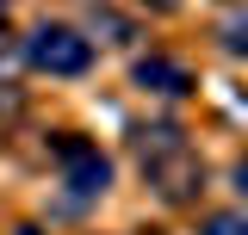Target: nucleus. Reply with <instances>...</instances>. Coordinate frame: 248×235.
I'll return each instance as SVG.
<instances>
[{
	"mask_svg": "<svg viewBox=\"0 0 248 235\" xmlns=\"http://www.w3.org/2000/svg\"><path fill=\"white\" fill-rule=\"evenodd\" d=\"M137 155H143V174L155 179L161 198H192L199 179H205L199 155L186 148V136L174 130V124H149V130H137Z\"/></svg>",
	"mask_w": 248,
	"mask_h": 235,
	"instance_id": "nucleus-1",
	"label": "nucleus"
},
{
	"mask_svg": "<svg viewBox=\"0 0 248 235\" xmlns=\"http://www.w3.org/2000/svg\"><path fill=\"white\" fill-rule=\"evenodd\" d=\"M56 167H62V186H68V198L75 205H93L106 186H112V161L87 143V136H56Z\"/></svg>",
	"mask_w": 248,
	"mask_h": 235,
	"instance_id": "nucleus-2",
	"label": "nucleus"
},
{
	"mask_svg": "<svg viewBox=\"0 0 248 235\" xmlns=\"http://www.w3.org/2000/svg\"><path fill=\"white\" fill-rule=\"evenodd\" d=\"M25 62L37 74H87L93 50H87V37H75L68 25H37L25 37Z\"/></svg>",
	"mask_w": 248,
	"mask_h": 235,
	"instance_id": "nucleus-3",
	"label": "nucleus"
},
{
	"mask_svg": "<svg viewBox=\"0 0 248 235\" xmlns=\"http://www.w3.org/2000/svg\"><path fill=\"white\" fill-rule=\"evenodd\" d=\"M223 50H230V56H248V6L223 19Z\"/></svg>",
	"mask_w": 248,
	"mask_h": 235,
	"instance_id": "nucleus-5",
	"label": "nucleus"
},
{
	"mask_svg": "<svg viewBox=\"0 0 248 235\" xmlns=\"http://www.w3.org/2000/svg\"><path fill=\"white\" fill-rule=\"evenodd\" d=\"M236 186H242V192H248V161H242V167H236Z\"/></svg>",
	"mask_w": 248,
	"mask_h": 235,
	"instance_id": "nucleus-7",
	"label": "nucleus"
},
{
	"mask_svg": "<svg viewBox=\"0 0 248 235\" xmlns=\"http://www.w3.org/2000/svg\"><path fill=\"white\" fill-rule=\"evenodd\" d=\"M199 235H248V217H236V210H217V217H205V223H199Z\"/></svg>",
	"mask_w": 248,
	"mask_h": 235,
	"instance_id": "nucleus-6",
	"label": "nucleus"
},
{
	"mask_svg": "<svg viewBox=\"0 0 248 235\" xmlns=\"http://www.w3.org/2000/svg\"><path fill=\"white\" fill-rule=\"evenodd\" d=\"M137 87L161 93V99H180V93L192 87V74H186L180 62H168V56H143V62H137Z\"/></svg>",
	"mask_w": 248,
	"mask_h": 235,
	"instance_id": "nucleus-4",
	"label": "nucleus"
}]
</instances>
